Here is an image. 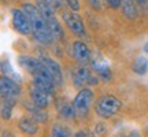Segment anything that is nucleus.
Masks as SVG:
<instances>
[{"label": "nucleus", "mask_w": 148, "mask_h": 137, "mask_svg": "<svg viewBox=\"0 0 148 137\" xmlns=\"http://www.w3.org/2000/svg\"><path fill=\"white\" fill-rule=\"evenodd\" d=\"M85 136H86V134H85L84 132H79V133H78V134H77V136H75V137H85Z\"/></svg>", "instance_id": "cd10ccee"}, {"label": "nucleus", "mask_w": 148, "mask_h": 137, "mask_svg": "<svg viewBox=\"0 0 148 137\" xmlns=\"http://www.w3.org/2000/svg\"><path fill=\"white\" fill-rule=\"evenodd\" d=\"M73 55L79 63L85 66L90 62V51L84 41H75L73 44Z\"/></svg>", "instance_id": "9d476101"}, {"label": "nucleus", "mask_w": 148, "mask_h": 137, "mask_svg": "<svg viewBox=\"0 0 148 137\" xmlns=\"http://www.w3.org/2000/svg\"><path fill=\"white\" fill-rule=\"evenodd\" d=\"M0 92H1V99L16 101L19 95H21L19 82H16L14 79H10L3 75L1 79H0Z\"/></svg>", "instance_id": "20e7f679"}, {"label": "nucleus", "mask_w": 148, "mask_h": 137, "mask_svg": "<svg viewBox=\"0 0 148 137\" xmlns=\"http://www.w3.org/2000/svg\"><path fill=\"white\" fill-rule=\"evenodd\" d=\"M16 101H12V100H4L1 99V118L7 121L11 118V112H12V107L15 105Z\"/></svg>", "instance_id": "6ab92c4d"}, {"label": "nucleus", "mask_w": 148, "mask_h": 137, "mask_svg": "<svg viewBox=\"0 0 148 137\" xmlns=\"http://www.w3.org/2000/svg\"><path fill=\"white\" fill-rule=\"evenodd\" d=\"M122 11L127 19H134L137 16V5L134 0H122Z\"/></svg>", "instance_id": "2eb2a0df"}, {"label": "nucleus", "mask_w": 148, "mask_h": 137, "mask_svg": "<svg viewBox=\"0 0 148 137\" xmlns=\"http://www.w3.org/2000/svg\"><path fill=\"white\" fill-rule=\"evenodd\" d=\"M18 126H19V129L22 132L29 134V136H33V134H36L38 132V122L32 115L22 116L19 119V122H18Z\"/></svg>", "instance_id": "f8f14e48"}, {"label": "nucleus", "mask_w": 148, "mask_h": 137, "mask_svg": "<svg viewBox=\"0 0 148 137\" xmlns=\"http://www.w3.org/2000/svg\"><path fill=\"white\" fill-rule=\"evenodd\" d=\"M66 4L69 5V8L71 11H78L79 10V3H78V0H66Z\"/></svg>", "instance_id": "5701e85b"}, {"label": "nucleus", "mask_w": 148, "mask_h": 137, "mask_svg": "<svg viewBox=\"0 0 148 137\" xmlns=\"http://www.w3.org/2000/svg\"><path fill=\"white\" fill-rule=\"evenodd\" d=\"M93 10H101V0H86Z\"/></svg>", "instance_id": "b1692460"}, {"label": "nucleus", "mask_w": 148, "mask_h": 137, "mask_svg": "<svg viewBox=\"0 0 148 137\" xmlns=\"http://www.w3.org/2000/svg\"><path fill=\"white\" fill-rule=\"evenodd\" d=\"M92 101H93V92L89 88H82L73 100L75 115L79 116V118H84V116L88 115Z\"/></svg>", "instance_id": "7ed1b4c3"}, {"label": "nucleus", "mask_w": 148, "mask_h": 137, "mask_svg": "<svg viewBox=\"0 0 148 137\" xmlns=\"http://www.w3.org/2000/svg\"><path fill=\"white\" fill-rule=\"evenodd\" d=\"M127 137H140V136H138V134H137L136 132H133V133H130V134H129Z\"/></svg>", "instance_id": "bb28decb"}, {"label": "nucleus", "mask_w": 148, "mask_h": 137, "mask_svg": "<svg viewBox=\"0 0 148 137\" xmlns=\"http://www.w3.org/2000/svg\"><path fill=\"white\" fill-rule=\"evenodd\" d=\"M73 81L78 88L85 86V85H96L97 78L90 73L86 67H78L73 74Z\"/></svg>", "instance_id": "6e6552de"}, {"label": "nucleus", "mask_w": 148, "mask_h": 137, "mask_svg": "<svg viewBox=\"0 0 148 137\" xmlns=\"http://www.w3.org/2000/svg\"><path fill=\"white\" fill-rule=\"evenodd\" d=\"M11 16H12V26L18 33H21L23 36L32 34V26H30V21L27 15L23 12V10H18L14 8L11 11Z\"/></svg>", "instance_id": "39448f33"}, {"label": "nucleus", "mask_w": 148, "mask_h": 137, "mask_svg": "<svg viewBox=\"0 0 148 137\" xmlns=\"http://www.w3.org/2000/svg\"><path fill=\"white\" fill-rule=\"evenodd\" d=\"M30 96H32V101L33 104H36L37 107H41V108H45L48 104H49V93H47L45 90L40 89L37 85L32 84L30 86Z\"/></svg>", "instance_id": "9b49d317"}, {"label": "nucleus", "mask_w": 148, "mask_h": 137, "mask_svg": "<svg viewBox=\"0 0 148 137\" xmlns=\"http://www.w3.org/2000/svg\"><path fill=\"white\" fill-rule=\"evenodd\" d=\"M51 137H71V132L69 130V127L63 126L60 123H55L52 126Z\"/></svg>", "instance_id": "aec40b11"}, {"label": "nucleus", "mask_w": 148, "mask_h": 137, "mask_svg": "<svg viewBox=\"0 0 148 137\" xmlns=\"http://www.w3.org/2000/svg\"><path fill=\"white\" fill-rule=\"evenodd\" d=\"M90 63H92L93 71H95L96 74H99L104 81H108V79L111 78V70H110V67H108L107 62H104V60H99V59H93Z\"/></svg>", "instance_id": "ddd939ff"}, {"label": "nucleus", "mask_w": 148, "mask_h": 137, "mask_svg": "<svg viewBox=\"0 0 148 137\" xmlns=\"http://www.w3.org/2000/svg\"><path fill=\"white\" fill-rule=\"evenodd\" d=\"M134 3H136L138 10L148 14V0H134Z\"/></svg>", "instance_id": "412c9836"}, {"label": "nucleus", "mask_w": 148, "mask_h": 137, "mask_svg": "<svg viewBox=\"0 0 148 137\" xmlns=\"http://www.w3.org/2000/svg\"><path fill=\"white\" fill-rule=\"evenodd\" d=\"M63 21L73 34H75V36H84L85 34V25L82 22V18L77 14H74V11L63 12Z\"/></svg>", "instance_id": "0eeeda50"}, {"label": "nucleus", "mask_w": 148, "mask_h": 137, "mask_svg": "<svg viewBox=\"0 0 148 137\" xmlns=\"http://www.w3.org/2000/svg\"><path fill=\"white\" fill-rule=\"evenodd\" d=\"M85 137H95V134H86Z\"/></svg>", "instance_id": "c756f323"}, {"label": "nucleus", "mask_w": 148, "mask_h": 137, "mask_svg": "<svg viewBox=\"0 0 148 137\" xmlns=\"http://www.w3.org/2000/svg\"><path fill=\"white\" fill-rule=\"evenodd\" d=\"M25 110H26L37 122H40V123L47 122L48 115H47V112H45V108L37 107L36 104H27V103H25Z\"/></svg>", "instance_id": "4468645a"}, {"label": "nucleus", "mask_w": 148, "mask_h": 137, "mask_svg": "<svg viewBox=\"0 0 148 137\" xmlns=\"http://www.w3.org/2000/svg\"><path fill=\"white\" fill-rule=\"evenodd\" d=\"M95 132L97 134H104L106 133V125L104 123H97L95 126Z\"/></svg>", "instance_id": "393cba45"}, {"label": "nucleus", "mask_w": 148, "mask_h": 137, "mask_svg": "<svg viewBox=\"0 0 148 137\" xmlns=\"http://www.w3.org/2000/svg\"><path fill=\"white\" fill-rule=\"evenodd\" d=\"M56 107H58L59 115L62 116L63 119H71V118L75 115V111H74L73 104H69V103L62 101V103H59Z\"/></svg>", "instance_id": "f3484780"}, {"label": "nucleus", "mask_w": 148, "mask_h": 137, "mask_svg": "<svg viewBox=\"0 0 148 137\" xmlns=\"http://www.w3.org/2000/svg\"><path fill=\"white\" fill-rule=\"evenodd\" d=\"M106 1V4L112 8V10H116V8H119L122 5V0H104Z\"/></svg>", "instance_id": "4be33fe9"}, {"label": "nucleus", "mask_w": 148, "mask_h": 137, "mask_svg": "<svg viewBox=\"0 0 148 137\" xmlns=\"http://www.w3.org/2000/svg\"><path fill=\"white\" fill-rule=\"evenodd\" d=\"M18 63L22 68H25L27 73H30L32 75H37L40 74L41 71H44V66L40 62V59L32 58V56H25L22 55L18 58Z\"/></svg>", "instance_id": "1a4fd4ad"}, {"label": "nucleus", "mask_w": 148, "mask_h": 137, "mask_svg": "<svg viewBox=\"0 0 148 137\" xmlns=\"http://www.w3.org/2000/svg\"><path fill=\"white\" fill-rule=\"evenodd\" d=\"M144 52H145V53L148 55V42L145 44V45H144Z\"/></svg>", "instance_id": "c85d7f7f"}, {"label": "nucleus", "mask_w": 148, "mask_h": 137, "mask_svg": "<svg viewBox=\"0 0 148 137\" xmlns=\"http://www.w3.org/2000/svg\"><path fill=\"white\" fill-rule=\"evenodd\" d=\"M1 137H15V136H14L11 132H8V130H4L3 134H1Z\"/></svg>", "instance_id": "a878e982"}, {"label": "nucleus", "mask_w": 148, "mask_h": 137, "mask_svg": "<svg viewBox=\"0 0 148 137\" xmlns=\"http://www.w3.org/2000/svg\"><path fill=\"white\" fill-rule=\"evenodd\" d=\"M40 62L42 63V66L45 67L47 73L51 75V78L53 79V82L56 86H60L63 84V75H62V70H60V66L56 60H53L52 58L49 56H45V55H41L40 56Z\"/></svg>", "instance_id": "423d86ee"}, {"label": "nucleus", "mask_w": 148, "mask_h": 137, "mask_svg": "<svg viewBox=\"0 0 148 137\" xmlns=\"http://www.w3.org/2000/svg\"><path fill=\"white\" fill-rule=\"evenodd\" d=\"M22 10L27 15L29 21H30L33 37L40 44H49V42H52L53 40L52 33L49 30V27H48L42 14L37 8V5H33L30 3H23L22 4Z\"/></svg>", "instance_id": "f257e3e1"}, {"label": "nucleus", "mask_w": 148, "mask_h": 137, "mask_svg": "<svg viewBox=\"0 0 148 137\" xmlns=\"http://www.w3.org/2000/svg\"><path fill=\"white\" fill-rule=\"evenodd\" d=\"M1 73H3L4 77H7V78H10V79H14V81L21 84V81H22L21 75L16 74L15 71L12 70V67H11V64L8 60H3V62H1Z\"/></svg>", "instance_id": "dca6fc26"}, {"label": "nucleus", "mask_w": 148, "mask_h": 137, "mask_svg": "<svg viewBox=\"0 0 148 137\" xmlns=\"http://www.w3.org/2000/svg\"><path fill=\"white\" fill-rule=\"evenodd\" d=\"M122 103L119 99H116L112 95H103L100 96L95 105L96 114L101 118H111L121 110Z\"/></svg>", "instance_id": "f03ea898"}, {"label": "nucleus", "mask_w": 148, "mask_h": 137, "mask_svg": "<svg viewBox=\"0 0 148 137\" xmlns=\"http://www.w3.org/2000/svg\"><path fill=\"white\" fill-rule=\"evenodd\" d=\"M132 68L136 74H138V75H144L148 70V60L145 58H143V56H138V58H136V60H134Z\"/></svg>", "instance_id": "a211bd4d"}]
</instances>
